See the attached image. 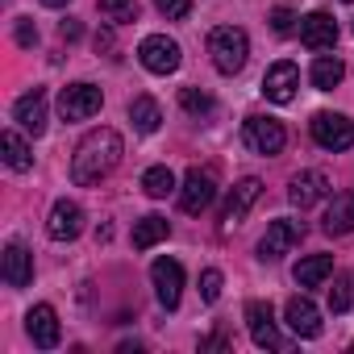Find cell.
I'll list each match as a JSON object with an SVG mask.
<instances>
[{"mask_svg": "<svg viewBox=\"0 0 354 354\" xmlns=\"http://www.w3.org/2000/svg\"><path fill=\"white\" fill-rule=\"evenodd\" d=\"M296 283L300 288H321L329 275H333V254H308V259H300L296 263Z\"/></svg>", "mask_w": 354, "mask_h": 354, "instance_id": "obj_21", "label": "cell"}, {"mask_svg": "<svg viewBox=\"0 0 354 354\" xmlns=\"http://www.w3.org/2000/svg\"><path fill=\"white\" fill-rule=\"evenodd\" d=\"M121 154H125V142H121V133H117V129L100 125V129L84 133V142H80V146H75V154H71V180H75L80 188L100 184L104 175H113V171H117Z\"/></svg>", "mask_w": 354, "mask_h": 354, "instance_id": "obj_1", "label": "cell"}, {"mask_svg": "<svg viewBox=\"0 0 354 354\" xmlns=\"http://www.w3.org/2000/svg\"><path fill=\"white\" fill-rule=\"evenodd\" d=\"M342 80H346V67H342L337 55H321V59L313 63V88H317V92H333Z\"/></svg>", "mask_w": 354, "mask_h": 354, "instance_id": "obj_23", "label": "cell"}, {"mask_svg": "<svg viewBox=\"0 0 354 354\" xmlns=\"http://www.w3.org/2000/svg\"><path fill=\"white\" fill-rule=\"evenodd\" d=\"M100 13L109 21H133L138 17V0H100Z\"/></svg>", "mask_w": 354, "mask_h": 354, "instance_id": "obj_28", "label": "cell"}, {"mask_svg": "<svg viewBox=\"0 0 354 354\" xmlns=\"http://www.w3.org/2000/svg\"><path fill=\"white\" fill-rule=\"evenodd\" d=\"M171 234V225H167V217H158V213H150V217H142L138 225H133V246L138 250H150L154 242H162Z\"/></svg>", "mask_w": 354, "mask_h": 354, "instance_id": "obj_25", "label": "cell"}, {"mask_svg": "<svg viewBox=\"0 0 354 354\" xmlns=\"http://www.w3.org/2000/svg\"><path fill=\"white\" fill-rule=\"evenodd\" d=\"M296 88H300V71H296V63H275L267 75H263V96L271 100V104H292V96H296Z\"/></svg>", "mask_w": 354, "mask_h": 354, "instance_id": "obj_11", "label": "cell"}, {"mask_svg": "<svg viewBox=\"0 0 354 354\" xmlns=\"http://www.w3.org/2000/svg\"><path fill=\"white\" fill-rule=\"evenodd\" d=\"M246 325H250V337L259 350H279L283 337H279V325H275V313L267 300H250L246 304Z\"/></svg>", "mask_w": 354, "mask_h": 354, "instance_id": "obj_9", "label": "cell"}, {"mask_svg": "<svg viewBox=\"0 0 354 354\" xmlns=\"http://www.w3.org/2000/svg\"><path fill=\"white\" fill-rule=\"evenodd\" d=\"M26 333L34 337V346L38 350H55L59 346V313L50 308V304H34L30 313H26Z\"/></svg>", "mask_w": 354, "mask_h": 354, "instance_id": "obj_12", "label": "cell"}, {"mask_svg": "<svg viewBox=\"0 0 354 354\" xmlns=\"http://www.w3.org/2000/svg\"><path fill=\"white\" fill-rule=\"evenodd\" d=\"M283 321H288V329L296 337H317L321 333V313H317V304L308 296H292L283 304Z\"/></svg>", "mask_w": 354, "mask_h": 354, "instance_id": "obj_14", "label": "cell"}, {"mask_svg": "<svg viewBox=\"0 0 354 354\" xmlns=\"http://www.w3.org/2000/svg\"><path fill=\"white\" fill-rule=\"evenodd\" d=\"M259 196H263V184L254 180V175H246V180L230 192V201H225V221H242V217L254 209Z\"/></svg>", "mask_w": 354, "mask_h": 354, "instance_id": "obj_19", "label": "cell"}, {"mask_svg": "<svg viewBox=\"0 0 354 354\" xmlns=\"http://www.w3.org/2000/svg\"><path fill=\"white\" fill-rule=\"evenodd\" d=\"M209 55H213V67H217L221 75H238V71L246 67V55H250L246 30H238V26H217V30L209 34Z\"/></svg>", "mask_w": 354, "mask_h": 354, "instance_id": "obj_2", "label": "cell"}, {"mask_svg": "<svg viewBox=\"0 0 354 354\" xmlns=\"http://www.w3.org/2000/svg\"><path fill=\"white\" fill-rule=\"evenodd\" d=\"M80 230H84V209L75 201H55L50 221H46V234L55 242H71V238H80Z\"/></svg>", "mask_w": 354, "mask_h": 354, "instance_id": "obj_13", "label": "cell"}, {"mask_svg": "<svg viewBox=\"0 0 354 354\" xmlns=\"http://www.w3.org/2000/svg\"><path fill=\"white\" fill-rule=\"evenodd\" d=\"M13 121L26 129V133H42L46 129V92L42 88H34V92H26L17 104H13Z\"/></svg>", "mask_w": 354, "mask_h": 354, "instance_id": "obj_16", "label": "cell"}, {"mask_svg": "<svg viewBox=\"0 0 354 354\" xmlns=\"http://www.w3.org/2000/svg\"><path fill=\"white\" fill-rule=\"evenodd\" d=\"M221 283H225V279H221V271H213V267H209V271L201 275V300H205V304H213V300L221 296Z\"/></svg>", "mask_w": 354, "mask_h": 354, "instance_id": "obj_30", "label": "cell"}, {"mask_svg": "<svg viewBox=\"0 0 354 354\" xmlns=\"http://www.w3.org/2000/svg\"><path fill=\"white\" fill-rule=\"evenodd\" d=\"M138 63L146 71H154V75H171L175 67H180V42L167 38V34H150L138 46Z\"/></svg>", "mask_w": 354, "mask_h": 354, "instance_id": "obj_4", "label": "cell"}, {"mask_svg": "<svg viewBox=\"0 0 354 354\" xmlns=\"http://www.w3.org/2000/svg\"><path fill=\"white\" fill-rule=\"evenodd\" d=\"M325 192H329L325 171H300L296 180H292V188H288V201H292L296 209H313Z\"/></svg>", "mask_w": 354, "mask_h": 354, "instance_id": "obj_18", "label": "cell"}, {"mask_svg": "<svg viewBox=\"0 0 354 354\" xmlns=\"http://www.w3.org/2000/svg\"><path fill=\"white\" fill-rule=\"evenodd\" d=\"M0 267H5V283L9 288H26L34 279V254L21 242H9L5 254H0Z\"/></svg>", "mask_w": 354, "mask_h": 354, "instance_id": "obj_17", "label": "cell"}, {"mask_svg": "<svg viewBox=\"0 0 354 354\" xmlns=\"http://www.w3.org/2000/svg\"><path fill=\"white\" fill-rule=\"evenodd\" d=\"M292 21H296V17H292L288 9H275V13H271V30H275V34H292Z\"/></svg>", "mask_w": 354, "mask_h": 354, "instance_id": "obj_32", "label": "cell"}, {"mask_svg": "<svg viewBox=\"0 0 354 354\" xmlns=\"http://www.w3.org/2000/svg\"><path fill=\"white\" fill-rule=\"evenodd\" d=\"M0 150H5V162H9L13 171H30V167H34V150L26 146V138H21L17 129H5V133H0Z\"/></svg>", "mask_w": 354, "mask_h": 354, "instance_id": "obj_22", "label": "cell"}, {"mask_svg": "<svg viewBox=\"0 0 354 354\" xmlns=\"http://www.w3.org/2000/svg\"><path fill=\"white\" fill-rule=\"evenodd\" d=\"M17 42H21V46H34V42H38V30H34V21H30V17H21V21H17Z\"/></svg>", "mask_w": 354, "mask_h": 354, "instance_id": "obj_33", "label": "cell"}, {"mask_svg": "<svg viewBox=\"0 0 354 354\" xmlns=\"http://www.w3.org/2000/svg\"><path fill=\"white\" fill-rule=\"evenodd\" d=\"M213 196H217V175L209 167H192L184 175V188H180V209L196 217V213H205L213 205Z\"/></svg>", "mask_w": 354, "mask_h": 354, "instance_id": "obj_3", "label": "cell"}, {"mask_svg": "<svg viewBox=\"0 0 354 354\" xmlns=\"http://www.w3.org/2000/svg\"><path fill=\"white\" fill-rule=\"evenodd\" d=\"M180 104H184L192 117L213 113V96H209V92H201V88H184V92H180Z\"/></svg>", "mask_w": 354, "mask_h": 354, "instance_id": "obj_27", "label": "cell"}, {"mask_svg": "<svg viewBox=\"0 0 354 354\" xmlns=\"http://www.w3.org/2000/svg\"><path fill=\"white\" fill-rule=\"evenodd\" d=\"M154 5H158V13H162L167 21H180V17L192 13V0H154Z\"/></svg>", "mask_w": 354, "mask_h": 354, "instance_id": "obj_31", "label": "cell"}, {"mask_svg": "<svg viewBox=\"0 0 354 354\" xmlns=\"http://www.w3.org/2000/svg\"><path fill=\"white\" fill-rule=\"evenodd\" d=\"M350 300H354V296H350V279H346V275H333V288H329V308H333V313H346V308H350Z\"/></svg>", "mask_w": 354, "mask_h": 354, "instance_id": "obj_29", "label": "cell"}, {"mask_svg": "<svg viewBox=\"0 0 354 354\" xmlns=\"http://www.w3.org/2000/svg\"><path fill=\"white\" fill-rule=\"evenodd\" d=\"M325 234H333V238L354 234V192L333 196V205L325 209Z\"/></svg>", "mask_w": 354, "mask_h": 354, "instance_id": "obj_20", "label": "cell"}, {"mask_svg": "<svg viewBox=\"0 0 354 354\" xmlns=\"http://www.w3.org/2000/svg\"><path fill=\"white\" fill-rule=\"evenodd\" d=\"M100 104H104V96H100L96 84H71V88H63V96H59L63 121H88V117L100 113Z\"/></svg>", "mask_w": 354, "mask_h": 354, "instance_id": "obj_5", "label": "cell"}, {"mask_svg": "<svg viewBox=\"0 0 354 354\" xmlns=\"http://www.w3.org/2000/svg\"><path fill=\"white\" fill-rule=\"evenodd\" d=\"M46 9H63V5H71V0H42Z\"/></svg>", "mask_w": 354, "mask_h": 354, "instance_id": "obj_36", "label": "cell"}, {"mask_svg": "<svg viewBox=\"0 0 354 354\" xmlns=\"http://www.w3.org/2000/svg\"><path fill=\"white\" fill-rule=\"evenodd\" d=\"M300 221H288V217H279V221H271L267 225V234H263V242H259V259L263 263H275V259H283L296 242H300Z\"/></svg>", "mask_w": 354, "mask_h": 354, "instance_id": "obj_8", "label": "cell"}, {"mask_svg": "<svg viewBox=\"0 0 354 354\" xmlns=\"http://www.w3.org/2000/svg\"><path fill=\"white\" fill-rule=\"evenodd\" d=\"M313 138L325 150H350L354 146V125L342 113H317L313 117Z\"/></svg>", "mask_w": 354, "mask_h": 354, "instance_id": "obj_10", "label": "cell"}, {"mask_svg": "<svg viewBox=\"0 0 354 354\" xmlns=\"http://www.w3.org/2000/svg\"><path fill=\"white\" fill-rule=\"evenodd\" d=\"M129 121H133V129H138V133H154V129H158V121H162L158 100H150V96L129 100Z\"/></svg>", "mask_w": 354, "mask_h": 354, "instance_id": "obj_24", "label": "cell"}, {"mask_svg": "<svg viewBox=\"0 0 354 354\" xmlns=\"http://www.w3.org/2000/svg\"><path fill=\"white\" fill-rule=\"evenodd\" d=\"M225 346H230V342H225V337H221V333H217V337H209V342H205V350H225Z\"/></svg>", "mask_w": 354, "mask_h": 354, "instance_id": "obj_35", "label": "cell"}, {"mask_svg": "<svg viewBox=\"0 0 354 354\" xmlns=\"http://www.w3.org/2000/svg\"><path fill=\"white\" fill-rule=\"evenodd\" d=\"M142 192H146L150 201L171 196V192H175V175H171V167H150V171L142 175Z\"/></svg>", "mask_w": 354, "mask_h": 354, "instance_id": "obj_26", "label": "cell"}, {"mask_svg": "<svg viewBox=\"0 0 354 354\" xmlns=\"http://www.w3.org/2000/svg\"><path fill=\"white\" fill-rule=\"evenodd\" d=\"M242 138L254 154H279L283 142H288V129L275 121V117H246L242 125Z\"/></svg>", "mask_w": 354, "mask_h": 354, "instance_id": "obj_6", "label": "cell"}, {"mask_svg": "<svg viewBox=\"0 0 354 354\" xmlns=\"http://www.w3.org/2000/svg\"><path fill=\"white\" fill-rule=\"evenodd\" d=\"M300 42H304L308 50H333V42H337V21H333L329 13H308V17L300 21Z\"/></svg>", "mask_w": 354, "mask_h": 354, "instance_id": "obj_15", "label": "cell"}, {"mask_svg": "<svg viewBox=\"0 0 354 354\" xmlns=\"http://www.w3.org/2000/svg\"><path fill=\"white\" fill-rule=\"evenodd\" d=\"M150 283H154V296H158L162 308H180V296H184V267L175 263V259H154Z\"/></svg>", "mask_w": 354, "mask_h": 354, "instance_id": "obj_7", "label": "cell"}, {"mask_svg": "<svg viewBox=\"0 0 354 354\" xmlns=\"http://www.w3.org/2000/svg\"><path fill=\"white\" fill-rule=\"evenodd\" d=\"M59 34H63V42H75V38H80V21H63Z\"/></svg>", "mask_w": 354, "mask_h": 354, "instance_id": "obj_34", "label": "cell"}]
</instances>
